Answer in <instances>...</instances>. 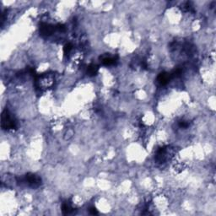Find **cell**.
Wrapping results in <instances>:
<instances>
[{"label": "cell", "mask_w": 216, "mask_h": 216, "mask_svg": "<svg viewBox=\"0 0 216 216\" xmlns=\"http://www.w3.org/2000/svg\"><path fill=\"white\" fill-rule=\"evenodd\" d=\"M20 181L25 182L26 185H28L29 187H32V188H36L38 187L41 183V179L33 173H28L25 175V177L23 179H20Z\"/></svg>", "instance_id": "1"}, {"label": "cell", "mask_w": 216, "mask_h": 216, "mask_svg": "<svg viewBox=\"0 0 216 216\" xmlns=\"http://www.w3.org/2000/svg\"><path fill=\"white\" fill-rule=\"evenodd\" d=\"M170 79V74L167 73H162L158 77V81L161 85H165Z\"/></svg>", "instance_id": "5"}, {"label": "cell", "mask_w": 216, "mask_h": 216, "mask_svg": "<svg viewBox=\"0 0 216 216\" xmlns=\"http://www.w3.org/2000/svg\"><path fill=\"white\" fill-rule=\"evenodd\" d=\"M90 212L91 215H97L98 214V212H97V210H96L95 208H91L90 209Z\"/></svg>", "instance_id": "10"}, {"label": "cell", "mask_w": 216, "mask_h": 216, "mask_svg": "<svg viewBox=\"0 0 216 216\" xmlns=\"http://www.w3.org/2000/svg\"><path fill=\"white\" fill-rule=\"evenodd\" d=\"M62 210L64 214H69L73 211V208L69 203H64L62 207Z\"/></svg>", "instance_id": "6"}, {"label": "cell", "mask_w": 216, "mask_h": 216, "mask_svg": "<svg viewBox=\"0 0 216 216\" xmlns=\"http://www.w3.org/2000/svg\"><path fill=\"white\" fill-rule=\"evenodd\" d=\"M97 71H98V67L96 65H90L87 69V73L90 76L95 75L97 73Z\"/></svg>", "instance_id": "7"}, {"label": "cell", "mask_w": 216, "mask_h": 216, "mask_svg": "<svg viewBox=\"0 0 216 216\" xmlns=\"http://www.w3.org/2000/svg\"><path fill=\"white\" fill-rule=\"evenodd\" d=\"M2 127L5 129H13L16 127L15 121L7 110H5L2 114Z\"/></svg>", "instance_id": "2"}, {"label": "cell", "mask_w": 216, "mask_h": 216, "mask_svg": "<svg viewBox=\"0 0 216 216\" xmlns=\"http://www.w3.org/2000/svg\"><path fill=\"white\" fill-rule=\"evenodd\" d=\"M72 50V45L71 44H68L64 47V54L68 55L70 53V51Z\"/></svg>", "instance_id": "9"}, {"label": "cell", "mask_w": 216, "mask_h": 216, "mask_svg": "<svg viewBox=\"0 0 216 216\" xmlns=\"http://www.w3.org/2000/svg\"><path fill=\"white\" fill-rule=\"evenodd\" d=\"M102 63L105 64V65H111V64H113L115 63V58H112V57H106L102 60Z\"/></svg>", "instance_id": "8"}, {"label": "cell", "mask_w": 216, "mask_h": 216, "mask_svg": "<svg viewBox=\"0 0 216 216\" xmlns=\"http://www.w3.org/2000/svg\"><path fill=\"white\" fill-rule=\"evenodd\" d=\"M54 30H55L54 26L51 25H48V24H42L40 28L41 34L43 36H49V35L53 34Z\"/></svg>", "instance_id": "4"}, {"label": "cell", "mask_w": 216, "mask_h": 216, "mask_svg": "<svg viewBox=\"0 0 216 216\" xmlns=\"http://www.w3.org/2000/svg\"><path fill=\"white\" fill-rule=\"evenodd\" d=\"M39 82H40V85H41L43 88H47V87H51L53 85L54 79L53 75L47 74V75H43L40 77Z\"/></svg>", "instance_id": "3"}]
</instances>
